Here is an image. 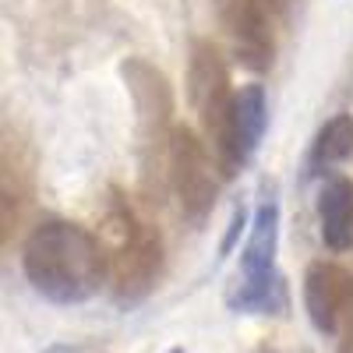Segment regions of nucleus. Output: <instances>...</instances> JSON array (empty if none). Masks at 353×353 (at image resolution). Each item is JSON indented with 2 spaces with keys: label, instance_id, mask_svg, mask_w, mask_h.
<instances>
[{
  "label": "nucleus",
  "instance_id": "1",
  "mask_svg": "<svg viewBox=\"0 0 353 353\" xmlns=\"http://www.w3.org/2000/svg\"><path fill=\"white\" fill-rule=\"evenodd\" d=\"M21 265L28 283L53 304H81L96 297L110 276L103 241L68 219H46L28 233Z\"/></svg>",
  "mask_w": 353,
  "mask_h": 353
},
{
  "label": "nucleus",
  "instance_id": "2",
  "mask_svg": "<svg viewBox=\"0 0 353 353\" xmlns=\"http://www.w3.org/2000/svg\"><path fill=\"white\" fill-rule=\"evenodd\" d=\"M103 248L110 261V286L117 304H138L152 293L163 272V237L131 205L113 194L103 212Z\"/></svg>",
  "mask_w": 353,
  "mask_h": 353
},
{
  "label": "nucleus",
  "instance_id": "3",
  "mask_svg": "<svg viewBox=\"0 0 353 353\" xmlns=\"http://www.w3.org/2000/svg\"><path fill=\"white\" fill-rule=\"evenodd\" d=\"M124 81L134 99V121H138V181L141 194L149 201L163 198L170 181V145H173V99L166 78L141 57H131L124 64Z\"/></svg>",
  "mask_w": 353,
  "mask_h": 353
},
{
  "label": "nucleus",
  "instance_id": "4",
  "mask_svg": "<svg viewBox=\"0 0 353 353\" xmlns=\"http://www.w3.org/2000/svg\"><path fill=\"white\" fill-rule=\"evenodd\" d=\"M188 85H191V103L201 121L205 141L212 145L219 170L233 176L237 173V163H233V103H237V96L230 88L226 61L212 39H194Z\"/></svg>",
  "mask_w": 353,
  "mask_h": 353
},
{
  "label": "nucleus",
  "instance_id": "5",
  "mask_svg": "<svg viewBox=\"0 0 353 353\" xmlns=\"http://www.w3.org/2000/svg\"><path fill=\"white\" fill-rule=\"evenodd\" d=\"M276 248H279V205L269 194L251 223V237L241 254L237 286L230 293V304L248 314H269L283 304V279L276 272Z\"/></svg>",
  "mask_w": 353,
  "mask_h": 353
},
{
  "label": "nucleus",
  "instance_id": "6",
  "mask_svg": "<svg viewBox=\"0 0 353 353\" xmlns=\"http://www.w3.org/2000/svg\"><path fill=\"white\" fill-rule=\"evenodd\" d=\"M170 184L181 201V212L191 223H201L212 212L219 181H216V166L212 156L205 149V141L191 128H176L173 145H170Z\"/></svg>",
  "mask_w": 353,
  "mask_h": 353
},
{
  "label": "nucleus",
  "instance_id": "7",
  "mask_svg": "<svg viewBox=\"0 0 353 353\" xmlns=\"http://www.w3.org/2000/svg\"><path fill=\"white\" fill-rule=\"evenodd\" d=\"M216 14L233 46V57L248 71H265L272 64L276 39L265 14V0H216Z\"/></svg>",
  "mask_w": 353,
  "mask_h": 353
},
{
  "label": "nucleus",
  "instance_id": "8",
  "mask_svg": "<svg viewBox=\"0 0 353 353\" xmlns=\"http://www.w3.org/2000/svg\"><path fill=\"white\" fill-rule=\"evenodd\" d=\"M304 307L321 336H336L353 311V276L332 261H311L304 276Z\"/></svg>",
  "mask_w": 353,
  "mask_h": 353
},
{
  "label": "nucleus",
  "instance_id": "9",
  "mask_svg": "<svg viewBox=\"0 0 353 353\" xmlns=\"http://www.w3.org/2000/svg\"><path fill=\"white\" fill-rule=\"evenodd\" d=\"M318 223L321 241L329 251L343 254L353 248V181L350 176H329L318 194Z\"/></svg>",
  "mask_w": 353,
  "mask_h": 353
},
{
  "label": "nucleus",
  "instance_id": "10",
  "mask_svg": "<svg viewBox=\"0 0 353 353\" xmlns=\"http://www.w3.org/2000/svg\"><path fill=\"white\" fill-rule=\"evenodd\" d=\"M265 124H269V99L261 85H244L233 103V163L237 170L258 152Z\"/></svg>",
  "mask_w": 353,
  "mask_h": 353
},
{
  "label": "nucleus",
  "instance_id": "11",
  "mask_svg": "<svg viewBox=\"0 0 353 353\" xmlns=\"http://www.w3.org/2000/svg\"><path fill=\"white\" fill-rule=\"evenodd\" d=\"M353 156V117L350 113H336L332 121L318 131L314 145H311V173L332 170L336 163Z\"/></svg>",
  "mask_w": 353,
  "mask_h": 353
},
{
  "label": "nucleus",
  "instance_id": "12",
  "mask_svg": "<svg viewBox=\"0 0 353 353\" xmlns=\"http://www.w3.org/2000/svg\"><path fill=\"white\" fill-rule=\"evenodd\" d=\"M18 163H11V152L4 149V201H0V223H4V248L11 244V233L18 230L21 219V205H25V184Z\"/></svg>",
  "mask_w": 353,
  "mask_h": 353
},
{
  "label": "nucleus",
  "instance_id": "13",
  "mask_svg": "<svg viewBox=\"0 0 353 353\" xmlns=\"http://www.w3.org/2000/svg\"><path fill=\"white\" fill-rule=\"evenodd\" d=\"M339 353H353V311L346 314L343 329H339Z\"/></svg>",
  "mask_w": 353,
  "mask_h": 353
},
{
  "label": "nucleus",
  "instance_id": "14",
  "mask_svg": "<svg viewBox=\"0 0 353 353\" xmlns=\"http://www.w3.org/2000/svg\"><path fill=\"white\" fill-rule=\"evenodd\" d=\"M265 4H269L272 11H283V8H286V0H265Z\"/></svg>",
  "mask_w": 353,
  "mask_h": 353
},
{
  "label": "nucleus",
  "instance_id": "15",
  "mask_svg": "<svg viewBox=\"0 0 353 353\" xmlns=\"http://www.w3.org/2000/svg\"><path fill=\"white\" fill-rule=\"evenodd\" d=\"M170 353H184V350H170Z\"/></svg>",
  "mask_w": 353,
  "mask_h": 353
}]
</instances>
